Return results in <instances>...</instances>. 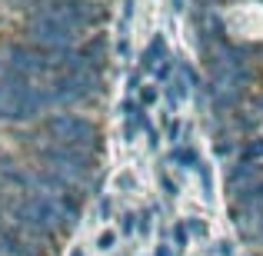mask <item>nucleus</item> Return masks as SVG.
<instances>
[{
	"label": "nucleus",
	"mask_w": 263,
	"mask_h": 256,
	"mask_svg": "<svg viewBox=\"0 0 263 256\" xmlns=\"http://www.w3.org/2000/svg\"><path fill=\"white\" fill-rule=\"evenodd\" d=\"M253 156H263V143H250L243 150V160H253Z\"/></svg>",
	"instance_id": "1"
},
{
	"label": "nucleus",
	"mask_w": 263,
	"mask_h": 256,
	"mask_svg": "<svg viewBox=\"0 0 263 256\" xmlns=\"http://www.w3.org/2000/svg\"><path fill=\"white\" fill-rule=\"evenodd\" d=\"M100 246H103V250H110V246H114V233H103V237H100Z\"/></svg>",
	"instance_id": "2"
},
{
	"label": "nucleus",
	"mask_w": 263,
	"mask_h": 256,
	"mask_svg": "<svg viewBox=\"0 0 263 256\" xmlns=\"http://www.w3.org/2000/svg\"><path fill=\"white\" fill-rule=\"evenodd\" d=\"M157 256H174V253H170V250H157Z\"/></svg>",
	"instance_id": "3"
}]
</instances>
